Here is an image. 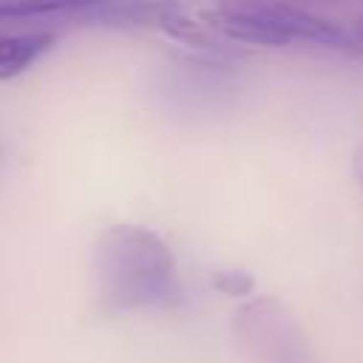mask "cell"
Returning <instances> with one entry per match:
<instances>
[{"mask_svg": "<svg viewBox=\"0 0 363 363\" xmlns=\"http://www.w3.org/2000/svg\"><path fill=\"white\" fill-rule=\"evenodd\" d=\"M96 301L108 312L164 306L176 298V255L167 241L142 224H111L91 255Z\"/></svg>", "mask_w": 363, "mask_h": 363, "instance_id": "6da1fadb", "label": "cell"}, {"mask_svg": "<svg viewBox=\"0 0 363 363\" xmlns=\"http://www.w3.org/2000/svg\"><path fill=\"white\" fill-rule=\"evenodd\" d=\"M204 26L221 40L244 45H312L329 51H363L352 31L315 14L298 0H216L204 11Z\"/></svg>", "mask_w": 363, "mask_h": 363, "instance_id": "7a4b0ae2", "label": "cell"}, {"mask_svg": "<svg viewBox=\"0 0 363 363\" xmlns=\"http://www.w3.org/2000/svg\"><path fill=\"white\" fill-rule=\"evenodd\" d=\"M233 326L244 349L261 363H309V343L301 326L275 298L247 301L233 315Z\"/></svg>", "mask_w": 363, "mask_h": 363, "instance_id": "3957f363", "label": "cell"}, {"mask_svg": "<svg viewBox=\"0 0 363 363\" xmlns=\"http://www.w3.org/2000/svg\"><path fill=\"white\" fill-rule=\"evenodd\" d=\"M57 43V31L31 28V31H0V82L26 74L43 54Z\"/></svg>", "mask_w": 363, "mask_h": 363, "instance_id": "277c9868", "label": "cell"}, {"mask_svg": "<svg viewBox=\"0 0 363 363\" xmlns=\"http://www.w3.org/2000/svg\"><path fill=\"white\" fill-rule=\"evenodd\" d=\"M108 0H0V23H20V20H37L51 14H71V11H88L99 9Z\"/></svg>", "mask_w": 363, "mask_h": 363, "instance_id": "5b68a950", "label": "cell"}, {"mask_svg": "<svg viewBox=\"0 0 363 363\" xmlns=\"http://www.w3.org/2000/svg\"><path fill=\"white\" fill-rule=\"evenodd\" d=\"M213 286L230 298H247L255 289V278L244 269H218L213 275Z\"/></svg>", "mask_w": 363, "mask_h": 363, "instance_id": "8992f818", "label": "cell"}, {"mask_svg": "<svg viewBox=\"0 0 363 363\" xmlns=\"http://www.w3.org/2000/svg\"><path fill=\"white\" fill-rule=\"evenodd\" d=\"M352 176L357 182L360 193H363V133H360V139L354 145V153H352Z\"/></svg>", "mask_w": 363, "mask_h": 363, "instance_id": "52a82bcc", "label": "cell"}, {"mask_svg": "<svg viewBox=\"0 0 363 363\" xmlns=\"http://www.w3.org/2000/svg\"><path fill=\"white\" fill-rule=\"evenodd\" d=\"M298 3H303V6H306V3H315V0H298ZM326 3H332V0H326Z\"/></svg>", "mask_w": 363, "mask_h": 363, "instance_id": "ba28073f", "label": "cell"}]
</instances>
